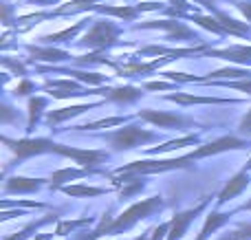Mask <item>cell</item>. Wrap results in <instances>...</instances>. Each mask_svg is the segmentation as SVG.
<instances>
[{"mask_svg": "<svg viewBox=\"0 0 251 240\" xmlns=\"http://www.w3.org/2000/svg\"><path fill=\"white\" fill-rule=\"evenodd\" d=\"M163 207H165V201H163L161 194H154V196H150V198H141V201L132 203L128 210H124L122 214H117V216L104 214L101 216V220H100V225H97L93 232H95L97 238H101V236H119V234L128 232L130 227H134L139 220L150 218L152 214L161 212Z\"/></svg>", "mask_w": 251, "mask_h": 240, "instance_id": "1", "label": "cell"}, {"mask_svg": "<svg viewBox=\"0 0 251 240\" xmlns=\"http://www.w3.org/2000/svg\"><path fill=\"white\" fill-rule=\"evenodd\" d=\"M97 137H100L101 141H106L108 145H113L115 152H128V150L141 148V145H150V144H159L161 141L159 132L148 130V128L137 126V123H126L122 128L106 130Z\"/></svg>", "mask_w": 251, "mask_h": 240, "instance_id": "2", "label": "cell"}, {"mask_svg": "<svg viewBox=\"0 0 251 240\" xmlns=\"http://www.w3.org/2000/svg\"><path fill=\"white\" fill-rule=\"evenodd\" d=\"M122 35H124V29L115 20H110V18H95L93 24L84 31L82 38L75 44L79 48H88L91 53H101L117 47Z\"/></svg>", "mask_w": 251, "mask_h": 240, "instance_id": "3", "label": "cell"}, {"mask_svg": "<svg viewBox=\"0 0 251 240\" xmlns=\"http://www.w3.org/2000/svg\"><path fill=\"white\" fill-rule=\"evenodd\" d=\"M132 31H163L168 42H201L203 44V35L196 29H192L187 22L178 20V18H165V20H146L132 26Z\"/></svg>", "mask_w": 251, "mask_h": 240, "instance_id": "4", "label": "cell"}, {"mask_svg": "<svg viewBox=\"0 0 251 240\" xmlns=\"http://www.w3.org/2000/svg\"><path fill=\"white\" fill-rule=\"evenodd\" d=\"M192 161L187 159V154L183 157H174V159H139V161L126 163V166L117 168L113 174H137V176H146V174H161V172H172V170H185L190 168Z\"/></svg>", "mask_w": 251, "mask_h": 240, "instance_id": "5", "label": "cell"}, {"mask_svg": "<svg viewBox=\"0 0 251 240\" xmlns=\"http://www.w3.org/2000/svg\"><path fill=\"white\" fill-rule=\"evenodd\" d=\"M134 117L141 119L143 123H150L154 128H163V130H190V128H199L201 123L194 117H187L183 113H170V110H154V108H141L134 113Z\"/></svg>", "mask_w": 251, "mask_h": 240, "instance_id": "6", "label": "cell"}, {"mask_svg": "<svg viewBox=\"0 0 251 240\" xmlns=\"http://www.w3.org/2000/svg\"><path fill=\"white\" fill-rule=\"evenodd\" d=\"M2 144L16 154V163L20 166L22 161L31 157H40V154H55L57 141L49 139V137H22V139H11L4 135Z\"/></svg>", "mask_w": 251, "mask_h": 240, "instance_id": "7", "label": "cell"}, {"mask_svg": "<svg viewBox=\"0 0 251 240\" xmlns=\"http://www.w3.org/2000/svg\"><path fill=\"white\" fill-rule=\"evenodd\" d=\"M236 150H251V139H243L238 135H223L218 139H212L207 144H201L192 152H187L190 161H201L207 157H216L223 152H236Z\"/></svg>", "mask_w": 251, "mask_h": 240, "instance_id": "8", "label": "cell"}, {"mask_svg": "<svg viewBox=\"0 0 251 240\" xmlns=\"http://www.w3.org/2000/svg\"><path fill=\"white\" fill-rule=\"evenodd\" d=\"M165 4H161L159 0H152V2H141V4H100L95 9V13L104 18H117L122 22H137L141 13L148 11H163L165 13Z\"/></svg>", "mask_w": 251, "mask_h": 240, "instance_id": "9", "label": "cell"}, {"mask_svg": "<svg viewBox=\"0 0 251 240\" xmlns=\"http://www.w3.org/2000/svg\"><path fill=\"white\" fill-rule=\"evenodd\" d=\"M57 157H66V159H73L77 163V168H84V170H97L100 163H104L106 159L110 157L106 150H95V148H75V145H66V144H57L55 148Z\"/></svg>", "mask_w": 251, "mask_h": 240, "instance_id": "10", "label": "cell"}, {"mask_svg": "<svg viewBox=\"0 0 251 240\" xmlns=\"http://www.w3.org/2000/svg\"><path fill=\"white\" fill-rule=\"evenodd\" d=\"M209 201H212V198L205 196L196 207H190V210H185V212H178V214H174L172 218H170V234H168V240H181L183 236H185V232L190 229V225L196 220V216L203 214Z\"/></svg>", "mask_w": 251, "mask_h": 240, "instance_id": "11", "label": "cell"}, {"mask_svg": "<svg viewBox=\"0 0 251 240\" xmlns=\"http://www.w3.org/2000/svg\"><path fill=\"white\" fill-rule=\"evenodd\" d=\"M192 2H201V4H203V7L209 11V16L216 18V20L225 26V31L229 35H236V38H249V35H251V24H247V22H240V20H236V18H231L229 13L221 11V9L216 7V2H214V0H192Z\"/></svg>", "mask_w": 251, "mask_h": 240, "instance_id": "12", "label": "cell"}, {"mask_svg": "<svg viewBox=\"0 0 251 240\" xmlns=\"http://www.w3.org/2000/svg\"><path fill=\"white\" fill-rule=\"evenodd\" d=\"M106 104V99L101 101H91V104H73V106H62V108H55V110H49L47 117H44V123H47L51 130H57V126L64 121H71V119L79 117V115H84L86 110H93L97 108V106Z\"/></svg>", "mask_w": 251, "mask_h": 240, "instance_id": "13", "label": "cell"}, {"mask_svg": "<svg viewBox=\"0 0 251 240\" xmlns=\"http://www.w3.org/2000/svg\"><path fill=\"white\" fill-rule=\"evenodd\" d=\"M26 53L31 55V62H47L51 66H62L64 62H73L75 55L57 47H44V44H25Z\"/></svg>", "mask_w": 251, "mask_h": 240, "instance_id": "14", "label": "cell"}, {"mask_svg": "<svg viewBox=\"0 0 251 240\" xmlns=\"http://www.w3.org/2000/svg\"><path fill=\"white\" fill-rule=\"evenodd\" d=\"M165 101H174L178 106H194V104H243V99L236 97H205V95H194V93H170L163 95Z\"/></svg>", "mask_w": 251, "mask_h": 240, "instance_id": "15", "label": "cell"}, {"mask_svg": "<svg viewBox=\"0 0 251 240\" xmlns=\"http://www.w3.org/2000/svg\"><path fill=\"white\" fill-rule=\"evenodd\" d=\"M143 91H146L143 86H134V84L108 86L104 99L106 101H113V104H119V106H130V104H137L139 99H143V95H146Z\"/></svg>", "mask_w": 251, "mask_h": 240, "instance_id": "16", "label": "cell"}, {"mask_svg": "<svg viewBox=\"0 0 251 240\" xmlns=\"http://www.w3.org/2000/svg\"><path fill=\"white\" fill-rule=\"evenodd\" d=\"M93 20H95V18H86V16H84V18H79L73 26H66V29L57 31V33L42 35L38 42L44 44V47H55V44H60V42H71V40H75L79 33H82V31H86L88 26L93 24Z\"/></svg>", "mask_w": 251, "mask_h": 240, "instance_id": "17", "label": "cell"}, {"mask_svg": "<svg viewBox=\"0 0 251 240\" xmlns=\"http://www.w3.org/2000/svg\"><path fill=\"white\" fill-rule=\"evenodd\" d=\"M251 185V176H249V172H236L234 176H231L229 181L225 183V188L221 190V194H218V198H216V205L221 207V205H225V203H229V201H234V198H238L240 194L245 192Z\"/></svg>", "mask_w": 251, "mask_h": 240, "instance_id": "18", "label": "cell"}, {"mask_svg": "<svg viewBox=\"0 0 251 240\" xmlns=\"http://www.w3.org/2000/svg\"><path fill=\"white\" fill-rule=\"evenodd\" d=\"M93 174H100L95 170H84V168H62V170H55L51 176H49V190L57 192V190L66 188L71 181H77V179H86V176H93Z\"/></svg>", "mask_w": 251, "mask_h": 240, "instance_id": "19", "label": "cell"}, {"mask_svg": "<svg viewBox=\"0 0 251 240\" xmlns=\"http://www.w3.org/2000/svg\"><path fill=\"white\" fill-rule=\"evenodd\" d=\"M49 185V181L44 179H31V176H11L4 181L2 192L4 194H35L40 190Z\"/></svg>", "mask_w": 251, "mask_h": 240, "instance_id": "20", "label": "cell"}, {"mask_svg": "<svg viewBox=\"0 0 251 240\" xmlns=\"http://www.w3.org/2000/svg\"><path fill=\"white\" fill-rule=\"evenodd\" d=\"M49 99L51 97H44V95H33L29 97V101H26V137H31V132L35 130V126H38L40 121H42V115L47 117L49 113Z\"/></svg>", "mask_w": 251, "mask_h": 240, "instance_id": "21", "label": "cell"}, {"mask_svg": "<svg viewBox=\"0 0 251 240\" xmlns=\"http://www.w3.org/2000/svg\"><path fill=\"white\" fill-rule=\"evenodd\" d=\"M187 145H201V137L199 135H183L178 139H170L161 145H154V148H148L146 150V157H159V154H168V152H174V150H183Z\"/></svg>", "mask_w": 251, "mask_h": 240, "instance_id": "22", "label": "cell"}, {"mask_svg": "<svg viewBox=\"0 0 251 240\" xmlns=\"http://www.w3.org/2000/svg\"><path fill=\"white\" fill-rule=\"evenodd\" d=\"M113 181L119 188V198H122V201L124 198H134L146 188L143 176H137V174H113Z\"/></svg>", "mask_w": 251, "mask_h": 240, "instance_id": "23", "label": "cell"}, {"mask_svg": "<svg viewBox=\"0 0 251 240\" xmlns=\"http://www.w3.org/2000/svg\"><path fill=\"white\" fill-rule=\"evenodd\" d=\"M236 212L240 210H231V212H209L207 216H205V223H203V229H201L199 238L196 240H207L212 234H216L218 229L223 227V225L229 223V218L236 214Z\"/></svg>", "mask_w": 251, "mask_h": 240, "instance_id": "24", "label": "cell"}, {"mask_svg": "<svg viewBox=\"0 0 251 240\" xmlns=\"http://www.w3.org/2000/svg\"><path fill=\"white\" fill-rule=\"evenodd\" d=\"M178 20H190V22H194L196 26H201V29L209 31V33H214V35H218V38H227V35H229L225 31V26H223L214 16H203V13H185V16H181Z\"/></svg>", "mask_w": 251, "mask_h": 240, "instance_id": "25", "label": "cell"}, {"mask_svg": "<svg viewBox=\"0 0 251 240\" xmlns=\"http://www.w3.org/2000/svg\"><path fill=\"white\" fill-rule=\"evenodd\" d=\"M60 192H64L66 196H71V198H95V196H101V194H106L108 190H106V188H93V185L75 183V185H66V188H62Z\"/></svg>", "mask_w": 251, "mask_h": 240, "instance_id": "26", "label": "cell"}, {"mask_svg": "<svg viewBox=\"0 0 251 240\" xmlns=\"http://www.w3.org/2000/svg\"><path fill=\"white\" fill-rule=\"evenodd\" d=\"M132 117H108V119H97V121L91 123H79V126H73L71 130H79V132H88V130H97V128H115V126H124L128 123Z\"/></svg>", "mask_w": 251, "mask_h": 240, "instance_id": "27", "label": "cell"}, {"mask_svg": "<svg viewBox=\"0 0 251 240\" xmlns=\"http://www.w3.org/2000/svg\"><path fill=\"white\" fill-rule=\"evenodd\" d=\"M205 86L234 88V91H243L245 95H251V79H218V82H207Z\"/></svg>", "mask_w": 251, "mask_h": 240, "instance_id": "28", "label": "cell"}, {"mask_svg": "<svg viewBox=\"0 0 251 240\" xmlns=\"http://www.w3.org/2000/svg\"><path fill=\"white\" fill-rule=\"evenodd\" d=\"M93 218H82V220H60V225L55 227V236H66L69 232L84 227V225H91Z\"/></svg>", "mask_w": 251, "mask_h": 240, "instance_id": "29", "label": "cell"}, {"mask_svg": "<svg viewBox=\"0 0 251 240\" xmlns=\"http://www.w3.org/2000/svg\"><path fill=\"white\" fill-rule=\"evenodd\" d=\"M55 218V216H49V218H44V220H35V223H29L25 229H20V232L16 234V236H4V240H26L31 236V232H35V229L40 227V225H47V223H51V220Z\"/></svg>", "mask_w": 251, "mask_h": 240, "instance_id": "30", "label": "cell"}, {"mask_svg": "<svg viewBox=\"0 0 251 240\" xmlns=\"http://www.w3.org/2000/svg\"><path fill=\"white\" fill-rule=\"evenodd\" d=\"M221 240H251V223H243L236 229L227 232V236H221Z\"/></svg>", "mask_w": 251, "mask_h": 240, "instance_id": "31", "label": "cell"}, {"mask_svg": "<svg viewBox=\"0 0 251 240\" xmlns=\"http://www.w3.org/2000/svg\"><path fill=\"white\" fill-rule=\"evenodd\" d=\"M35 91H38V86H35L29 77H25L16 84V88H13V97H33L31 93H35Z\"/></svg>", "mask_w": 251, "mask_h": 240, "instance_id": "32", "label": "cell"}, {"mask_svg": "<svg viewBox=\"0 0 251 240\" xmlns=\"http://www.w3.org/2000/svg\"><path fill=\"white\" fill-rule=\"evenodd\" d=\"M13 119H20V115H18V110L13 108L9 101H2V110H0V121H2V126H9V123L13 121Z\"/></svg>", "mask_w": 251, "mask_h": 240, "instance_id": "33", "label": "cell"}, {"mask_svg": "<svg viewBox=\"0 0 251 240\" xmlns=\"http://www.w3.org/2000/svg\"><path fill=\"white\" fill-rule=\"evenodd\" d=\"M236 135L243 137V139H251V108L243 115V119L238 121V128H236Z\"/></svg>", "mask_w": 251, "mask_h": 240, "instance_id": "34", "label": "cell"}, {"mask_svg": "<svg viewBox=\"0 0 251 240\" xmlns=\"http://www.w3.org/2000/svg\"><path fill=\"white\" fill-rule=\"evenodd\" d=\"M2 66H4V69H11L20 79H25V77H26V66L22 64V62L11 60V57H2Z\"/></svg>", "mask_w": 251, "mask_h": 240, "instance_id": "35", "label": "cell"}, {"mask_svg": "<svg viewBox=\"0 0 251 240\" xmlns=\"http://www.w3.org/2000/svg\"><path fill=\"white\" fill-rule=\"evenodd\" d=\"M178 84L174 82H161V79H156V82H143V88L146 91H172V88H176Z\"/></svg>", "mask_w": 251, "mask_h": 240, "instance_id": "36", "label": "cell"}, {"mask_svg": "<svg viewBox=\"0 0 251 240\" xmlns=\"http://www.w3.org/2000/svg\"><path fill=\"white\" fill-rule=\"evenodd\" d=\"M168 234H170V220L168 223H161L159 227L152 229L150 240H168Z\"/></svg>", "mask_w": 251, "mask_h": 240, "instance_id": "37", "label": "cell"}, {"mask_svg": "<svg viewBox=\"0 0 251 240\" xmlns=\"http://www.w3.org/2000/svg\"><path fill=\"white\" fill-rule=\"evenodd\" d=\"M236 9L243 13L245 20L251 22V2H249V0H238V2H236Z\"/></svg>", "mask_w": 251, "mask_h": 240, "instance_id": "38", "label": "cell"}, {"mask_svg": "<svg viewBox=\"0 0 251 240\" xmlns=\"http://www.w3.org/2000/svg\"><path fill=\"white\" fill-rule=\"evenodd\" d=\"M57 2H64V0H26V4H35V7H53Z\"/></svg>", "mask_w": 251, "mask_h": 240, "instance_id": "39", "label": "cell"}, {"mask_svg": "<svg viewBox=\"0 0 251 240\" xmlns=\"http://www.w3.org/2000/svg\"><path fill=\"white\" fill-rule=\"evenodd\" d=\"M75 240H97V236H95V232H82V234H77Z\"/></svg>", "mask_w": 251, "mask_h": 240, "instance_id": "40", "label": "cell"}, {"mask_svg": "<svg viewBox=\"0 0 251 240\" xmlns=\"http://www.w3.org/2000/svg\"><path fill=\"white\" fill-rule=\"evenodd\" d=\"M238 210H245V212H251V198H249V201H247V203H245V205H243V207H238Z\"/></svg>", "mask_w": 251, "mask_h": 240, "instance_id": "41", "label": "cell"}, {"mask_svg": "<svg viewBox=\"0 0 251 240\" xmlns=\"http://www.w3.org/2000/svg\"><path fill=\"white\" fill-rule=\"evenodd\" d=\"M55 234H44V236H40V238H35V240H51Z\"/></svg>", "mask_w": 251, "mask_h": 240, "instance_id": "42", "label": "cell"}, {"mask_svg": "<svg viewBox=\"0 0 251 240\" xmlns=\"http://www.w3.org/2000/svg\"><path fill=\"white\" fill-rule=\"evenodd\" d=\"M132 240H150V234H141V236H137V238H132Z\"/></svg>", "mask_w": 251, "mask_h": 240, "instance_id": "43", "label": "cell"}, {"mask_svg": "<svg viewBox=\"0 0 251 240\" xmlns=\"http://www.w3.org/2000/svg\"><path fill=\"white\" fill-rule=\"evenodd\" d=\"M243 172H251V159L247 163H245V168H243Z\"/></svg>", "mask_w": 251, "mask_h": 240, "instance_id": "44", "label": "cell"}]
</instances>
